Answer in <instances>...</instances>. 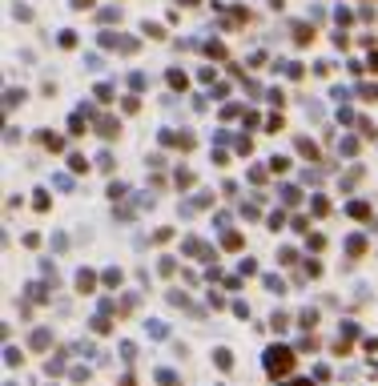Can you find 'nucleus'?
<instances>
[{
    "label": "nucleus",
    "instance_id": "1",
    "mask_svg": "<svg viewBox=\"0 0 378 386\" xmlns=\"http://www.w3.org/2000/svg\"><path fill=\"white\" fill-rule=\"evenodd\" d=\"M290 366V354L286 350H270V370H286Z\"/></svg>",
    "mask_w": 378,
    "mask_h": 386
}]
</instances>
